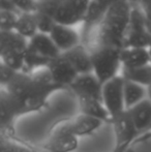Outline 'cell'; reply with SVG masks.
I'll use <instances>...</instances> for the list:
<instances>
[{
  "label": "cell",
  "mask_w": 151,
  "mask_h": 152,
  "mask_svg": "<svg viewBox=\"0 0 151 152\" xmlns=\"http://www.w3.org/2000/svg\"><path fill=\"white\" fill-rule=\"evenodd\" d=\"M133 4L129 0H111L103 17L94 27L93 45L124 47Z\"/></svg>",
  "instance_id": "cell-1"
},
{
  "label": "cell",
  "mask_w": 151,
  "mask_h": 152,
  "mask_svg": "<svg viewBox=\"0 0 151 152\" xmlns=\"http://www.w3.org/2000/svg\"><path fill=\"white\" fill-rule=\"evenodd\" d=\"M92 58L93 72L95 76L105 83L112 78L120 75L121 64V49L112 46H88Z\"/></svg>",
  "instance_id": "cell-2"
},
{
  "label": "cell",
  "mask_w": 151,
  "mask_h": 152,
  "mask_svg": "<svg viewBox=\"0 0 151 152\" xmlns=\"http://www.w3.org/2000/svg\"><path fill=\"white\" fill-rule=\"evenodd\" d=\"M28 39L16 30L0 31V58L1 62L17 72L25 67V56Z\"/></svg>",
  "instance_id": "cell-3"
},
{
  "label": "cell",
  "mask_w": 151,
  "mask_h": 152,
  "mask_svg": "<svg viewBox=\"0 0 151 152\" xmlns=\"http://www.w3.org/2000/svg\"><path fill=\"white\" fill-rule=\"evenodd\" d=\"M151 42V31L147 17L141 5H133L128 30L125 37L124 47H145Z\"/></svg>",
  "instance_id": "cell-4"
},
{
  "label": "cell",
  "mask_w": 151,
  "mask_h": 152,
  "mask_svg": "<svg viewBox=\"0 0 151 152\" xmlns=\"http://www.w3.org/2000/svg\"><path fill=\"white\" fill-rule=\"evenodd\" d=\"M92 0H60L54 12L57 23L78 26L86 21Z\"/></svg>",
  "instance_id": "cell-5"
},
{
  "label": "cell",
  "mask_w": 151,
  "mask_h": 152,
  "mask_svg": "<svg viewBox=\"0 0 151 152\" xmlns=\"http://www.w3.org/2000/svg\"><path fill=\"white\" fill-rule=\"evenodd\" d=\"M124 78L118 75L103 84L101 100L111 116V120L126 110L124 102Z\"/></svg>",
  "instance_id": "cell-6"
},
{
  "label": "cell",
  "mask_w": 151,
  "mask_h": 152,
  "mask_svg": "<svg viewBox=\"0 0 151 152\" xmlns=\"http://www.w3.org/2000/svg\"><path fill=\"white\" fill-rule=\"evenodd\" d=\"M48 68L54 82L61 88H69L79 75L73 64L67 60L62 53L51 59L48 64Z\"/></svg>",
  "instance_id": "cell-7"
},
{
  "label": "cell",
  "mask_w": 151,
  "mask_h": 152,
  "mask_svg": "<svg viewBox=\"0 0 151 152\" xmlns=\"http://www.w3.org/2000/svg\"><path fill=\"white\" fill-rule=\"evenodd\" d=\"M49 34L61 53L83 42V36L77 30L76 26L56 23Z\"/></svg>",
  "instance_id": "cell-8"
},
{
  "label": "cell",
  "mask_w": 151,
  "mask_h": 152,
  "mask_svg": "<svg viewBox=\"0 0 151 152\" xmlns=\"http://www.w3.org/2000/svg\"><path fill=\"white\" fill-rule=\"evenodd\" d=\"M69 88L76 96H89L101 99L103 83L93 72L78 75Z\"/></svg>",
  "instance_id": "cell-9"
},
{
  "label": "cell",
  "mask_w": 151,
  "mask_h": 152,
  "mask_svg": "<svg viewBox=\"0 0 151 152\" xmlns=\"http://www.w3.org/2000/svg\"><path fill=\"white\" fill-rule=\"evenodd\" d=\"M112 120L114 121L118 148L120 150H123L131 142V140L139 134V132L136 128L127 110H125L124 112H122Z\"/></svg>",
  "instance_id": "cell-10"
},
{
  "label": "cell",
  "mask_w": 151,
  "mask_h": 152,
  "mask_svg": "<svg viewBox=\"0 0 151 152\" xmlns=\"http://www.w3.org/2000/svg\"><path fill=\"white\" fill-rule=\"evenodd\" d=\"M104 121L101 119L81 113L74 120L60 126V128L79 138L94 132L97 128L101 127Z\"/></svg>",
  "instance_id": "cell-11"
},
{
  "label": "cell",
  "mask_w": 151,
  "mask_h": 152,
  "mask_svg": "<svg viewBox=\"0 0 151 152\" xmlns=\"http://www.w3.org/2000/svg\"><path fill=\"white\" fill-rule=\"evenodd\" d=\"M62 54L73 64L79 75L93 72L90 49L84 42L74 47L66 52H63Z\"/></svg>",
  "instance_id": "cell-12"
},
{
  "label": "cell",
  "mask_w": 151,
  "mask_h": 152,
  "mask_svg": "<svg viewBox=\"0 0 151 152\" xmlns=\"http://www.w3.org/2000/svg\"><path fill=\"white\" fill-rule=\"evenodd\" d=\"M28 50L37 53L50 60L61 54L50 34L39 31L28 39Z\"/></svg>",
  "instance_id": "cell-13"
},
{
  "label": "cell",
  "mask_w": 151,
  "mask_h": 152,
  "mask_svg": "<svg viewBox=\"0 0 151 152\" xmlns=\"http://www.w3.org/2000/svg\"><path fill=\"white\" fill-rule=\"evenodd\" d=\"M150 63L148 48L145 47H123L121 49V64L124 69L137 68ZM121 68V69H122Z\"/></svg>",
  "instance_id": "cell-14"
},
{
  "label": "cell",
  "mask_w": 151,
  "mask_h": 152,
  "mask_svg": "<svg viewBox=\"0 0 151 152\" xmlns=\"http://www.w3.org/2000/svg\"><path fill=\"white\" fill-rule=\"evenodd\" d=\"M78 137L59 127L46 143L44 149L49 152H71L78 148Z\"/></svg>",
  "instance_id": "cell-15"
},
{
  "label": "cell",
  "mask_w": 151,
  "mask_h": 152,
  "mask_svg": "<svg viewBox=\"0 0 151 152\" xmlns=\"http://www.w3.org/2000/svg\"><path fill=\"white\" fill-rule=\"evenodd\" d=\"M129 116L139 132L151 128V99L145 98L128 109Z\"/></svg>",
  "instance_id": "cell-16"
},
{
  "label": "cell",
  "mask_w": 151,
  "mask_h": 152,
  "mask_svg": "<svg viewBox=\"0 0 151 152\" xmlns=\"http://www.w3.org/2000/svg\"><path fill=\"white\" fill-rule=\"evenodd\" d=\"M77 98L81 113L98 118L104 122L111 119V116L101 99L89 96H77Z\"/></svg>",
  "instance_id": "cell-17"
},
{
  "label": "cell",
  "mask_w": 151,
  "mask_h": 152,
  "mask_svg": "<svg viewBox=\"0 0 151 152\" xmlns=\"http://www.w3.org/2000/svg\"><path fill=\"white\" fill-rule=\"evenodd\" d=\"M124 102L126 110L147 98V87L124 79Z\"/></svg>",
  "instance_id": "cell-18"
},
{
  "label": "cell",
  "mask_w": 151,
  "mask_h": 152,
  "mask_svg": "<svg viewBox=\"0 0 151 152\" xmlns=\"http://www.w3.org/2000/svg\"><path fill=\"white\" fill-rule=\"evenodd\" d=\"M21 112V108L19 102L15 99L4 88L1 92V122L2 125L7 124Z\"/></svg>",
  "instance_id": "cell-19"
},
{
  "label": "cell",
  "mask_w": 151,
  "mask_h": 152,
  "mask_svg": "<svg viewBox=\"0 0 151 152\" xmlns=\"http://www.w3.org/2000/svg\"><path fill=\"white\" fill-rule=\"evenodd\" d=\"M15 30L27 39H30L32 36H34L38 32L35 12H21L19 15L18 22H17Z\"/></svg>",
  "instance_id": "cell-20"
},
{
  "label": "cell",
  "mask_w": 151,
  "mask_h": 152,
  "mask_svg": "<svg viewBox=\"0 0 151 152\" xmlns=\"http://www.w3.org/2000/svg\"><path fill=\"white\" fill-rule=\"evenodd\" d=\"M120 75L126 80L133 81L143 86L148 87L151 84V63L141 67L131 68V69L122 68Z\"/></svg>",
  "instance_id": "cell-21"
},
{
  "label": "cell",
  "mask_w": 151,
  "mask_h": 152,
  "mask_svg": "<svg viewBox=\"0 0 151 152\" xmlns=\"http://www.w3.org/2000/svg\"><path fill=\"white\" fill-rule=\"evenodd\" d=\"M19 15V12L0 10V31L15 30Z\"/></svg>",
  "instance_id": "cell-22"
},
{
  "label": "cell",
  "mask_w": 151,
  "mask_h": 152,
  "mask_svg": "<svg viewBox=\"0 0 151 152\" xmlns=\"http://www.w3.org/2000/svg\"><path fill=\"white\" fill-rule=\"evenodd\" d=\"M35 17H36L37 27L39 32L50 33L51 30L53 29V27H54V25L57 23L52 16H50L48 14H44V12H38V10L35 12Z\"/></svg>",
  "instance_id": "cell-23"
},
{
  "label": "cell",
  "mask_w": 151,
  "mask_h": 152,
  "mask_svg": "<svg viewBox=\"0 0 151 152\" xmlns=\"http://www.w3.org/2000/svg\"><path fill=\"white\" fill-rule=\"evenodd\" d=\"M59 1L60 0H36V10L48 14L54 18V12L58 6Z\"/></svg>",
  "instance_id": "cell-24"
},
{
  "label": "cell",
  "mask_w": 151,
  "mask_h": 152,
  "mask_svg": "<svg viewBox=\"0 0 151 152\" xmlns=\"http://www.w3.org/2000/svg\"><path fill=\"white\" fill-rule=\"evenodd\" d=\"M17 70H15L14 68L9 67L6 64L0 63V78H1V86L5 87L10 81L12 80L15 76L17 74Z\"/></svg>",
  "instance_id": "cell-25"
},
{
  "label": "cell",
  "mask_w": 151,
  "mask_h": 152,
  "mask_svg": "<svg viewBox=\"0 0 151 152\" xmlns=\"http://www.w3.org/2000/svg\"><path fill=\"white\" fill-rule=\"evenodd\" d=\"M20 12H33L36 10V0H14Z\"/></svg>",
  "instance_id": "cell-26"
},
{
  "label": "cell",
  "mask_w": 151,
  "mask_h": 152,
  "mask_svg": "<svg viewBox=\"0 0 151 152\" xmlns=\"http://www.w3.org/2000/svg\"><path fill=\"white\" fill-rule=\"evenodd\" d=\"M0 10H10V12H15L21 14V12H19L18 8H17L14 0H0Z\"/></svg>",
  "instance_id": "cell-27"
},
{
  "label": "cell",
  "mask_w": 151,
  "mask_h": 152,
  "mask_svg": "<svg viewBox=\"0 0 151 152\" xmlns=\"http://www.w3.org/2000/svg\"><path fill=\"white\" fill-rule=\"evenodd\" d=\"M18 145L10 141H2L1 144V152H17Z\"/></svg>",
  "instance_id": "cell-28"
},
{
  "label": "cell",
  "mask_w": 151,
  "mask_h": 152,
  "mask_svg": "<svg viewBox=\"0 0 151 152\" xmlns=\"http://www.w3.org/2000/svg\"><path fill=\"white\" fill-rule=\"evenodd\" d=\"M140 5L144 10L147 18L151 19V0H140Z\"/></svg>",
  "instance_id": "cell-29"
},
{
  "label": "cell",
  "mask_w": 151,
  "mask_h": 152,
  "mask_svg": "<svg viewBox=\"0 0 151 152\" xmlns=\"http://www.w3.org/2000/svg\"><path fill=\"white\" fill-rule=\"evenodd\" d=\"M17 152H34V151L30 150V149L26 148V147H23V146L18 145V150H17Z\"/></svg>",
  "instance_id": "cell-30"
},
{
  "label": "cell",
  "mask_w": 151,
  "mask_h": 152,
  "mask_svg": "<svg viewBox=\"0 0 151 152\" xmlns=\"http://www.w3.org/2000/svg\"><path fill=\"white\" fill-rule=\"evenodd\" d=\"M147 97L151 99V84L147 87Z\"/></svg>",
  "instance_id": "cell-31"
},
{
  "label": "cell",
  "mask_w": 151,
  "mask_h": 152,
  "mask_svg": "<svg viewBox=\"0 0 151 152\" xmlns=\"http://www.w3.org/2000/svg\"><path fill=\"white\" fill-rule=\"evenodd\" d=\"M148 51H149V56H150V63H151V42L150 45L148 46Z\"/></svg>",
  "instance_id": "cell-32"
},
{
  "label": "cell",
  "mask_w": 151,
  "mask_h": 152,
  "mask_svg": "<svg viewBox=\"0 0 151 152\" xmlns=\"http://www.w3.org/2000/svg\"><path fill=\"white\" fill-rule=\"evenodd\" d=\"M150 129H151V128H150Z\"/></svg>",
  "instance_id": "cell-33"
}]
</instances>
